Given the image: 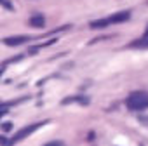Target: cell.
<instances>
[{"mask_svg":"<svg viewBox=\"0 0 148 146\" xmlns=\"http://www.w3.org/2000/svg\"><path fill=\"white\" fill-rule=\"evenodd\" d=\"M125 106H127L131 111L146 110V108H148V94H145V92H132V94L127 98Z\"/></svg>","mask_w":148,"mask_h":146,"instance_id":"6da1fadb","label":"cell"},{"mask_svg":"<svg viewBox=\"0 0 148 146\" xmlns=\"http://www.w3.org/2000/svg\"><path fill=\"white\" fill-rule=\"evenodd\" d=\"M40 125H44V123H32V125H28V127H25V129H21L16 136H14V139H12V143H19V141H23L25 137H28L32 132H35Z\"/></svg>","mask_w":148,"mask_h":146,"instance_id":"7a4b0ae2","label":"cell"},{"mask_svg":"<svg viewBox=\"0 0 148 146\" xmlns=\"http://www.w3.org/2000/svg\"><path fill=\"white\" fill-rule=\"evenodd\" d=\"M28 40H30V37H9V38H4V44L5 45H19Z\"/></svg>","mask_w":148,"mask_h":146,"instance_id":"3957f363","label":"cell"},{"mask_svg":"<svg viewBox=\"0 0 148 146\" xmlns=\"http://www.w3.org/2000/svg\"><path fill=\"white\" fill-rule=\"evenodd\" d=\"M131 18V12L129 11H124V12H119V14H113L110 18V23H124Z\"/></svg>","mask_w":148,"mask_h":146,"instance_id":"277c9868","label":"cell"},{"mask_svg":"<svg viewBox=\"0 0 148 146\" xmlns=\"http://www.w3.org/2000/svg\"><path fill=\"white\" fill-rule=\"evenodd\" d=\"M30 25H32L33 28H42V26L45 25V19H44L42 14H37V16H33V18L30 19Z\"/></svg>","mask_w":148,"mask_h":146,"instance_id":"5b68a950","label":"cell"},{"mask_svg":"<svg viewBox=\"0 0 148 146\" xmlns=\"http://www.w3.org/2000/svg\"><path fill=\"white\" fill-rule=\"evenodd\" d=\"M110 25V19H98V21H92L91 23V28H105V26H108Z\"/></svg>","mask_w":148,"mask_h":146,"instance_id":"8992f818","label":"cell"},{"mask_svg":"<svg viewBox=\"0 0 148 146\" xmlns=\"http://www.w3.org/2000/svg\"><path fill=\"white\" fill-rule=\"evenodd\" d=\"M132 45H134V47H143V45L146 47V45H148V28H146V31H145L143 38H141V40H138V42H136V44H132Z\"/></svg>","mask_w":148,"mask_h":146,"instance_id":"52a82bcc","label":"cell"},{"mask_svg":"<svg viewBox=\"0 0 148 146\" xmlns=\"http://www.w3.org/2000/svg\"><path fill=\"white\" fill-rule=\"evenodd\" d=\"M2 129L7 132V130H11V129H12V123H9V122H7V123H2Z\"/></svg>","mask_w":148,"mask_h":146,"instance_id":"ba28073f","label":"cell"},{"mask_svg":"<svg viewBox=\"0 0 148 146\" xmlns=\"http://www.w3.org/2000/svg\"><path fill=\"white\" fill-rule=\"evenodd\" d=\"M61 141H54V143H47V146H61Z\"/></svg>","mask_w":148,"mask_h":146,"instance_id":"9c48e42d","label":"cell"},{"mask_svg":"<svg viewBox=\"0 0 148 146\" xmlns=\"http://www.w3.org/2000/svg\"><path fill=\"white\" fill-rule=\"evenodd\" d=\"M2 5H4V7H7V9H12V7H11V4H9V2H5V0H2Z\"/></svg>","mask_w":148,"mask_h":146,"instance_id":"30bf717a","label":"cell"}]
</instances>
